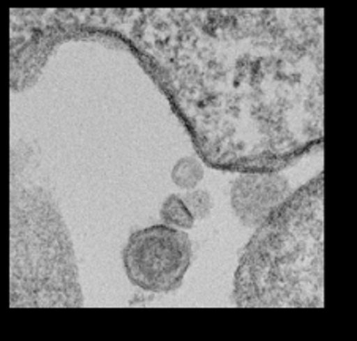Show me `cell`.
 <instances>
[{"label":"cell","instance_id":"obj_5","mask_svg":"<svg viewBox=\"0 0 357 341\" xmlns=\"http://www.w3.org/2000/svg\"><path fill=\"white\" fill-rule=\"evenodd\" d=\"M162 220L165 225L177 227V229H190L195 225V217L188 211L182 197L171 195L165 199L162 206Z\"/></svg>","mask_w":357,"mask_h":341},{"label":"cell","instance_id":"obj_3","mask_svg":"<svg viewBox=\"0 0 357 341\" xmlns=\"http://www.w3.org/2000/svg\"><path fill=\"white\" fill-rule=\"evenodd\" d=\"M192 264L188 234L168 225L136 231L123 250V266L135 286L151 292H169L182 285Z\"/></svg>","mask_w":357,"mask_h":341},{"label":"cell","instance_id":"obj_6","mask_svg":"<svg viewBox=\"0 0 357 341\" xmlns=\"http://www.w3.org/2000/svg\"><path fill=\"white\" fill-rule=\"evenodd\" d=\"M171 179L178 188L192 190L204 179V167L196 158H181L172 167Z\"/></svg>","mask_w":357,"mask_h":341},{"label":"cell","instance_id":"obj_1","mask_svg":"<svg viewBox=\"0 0 357 341\" xmlns=\"http://www.w3.org/2000/svg\"><path fill=\"white\" fill-rule=\"evenodd\" d=\"M239 307H323V174L259 226L236 275Z\"/></svg>","mask_w":357,"mask_h":341},{"label":"cell","instance_id":"obj_2","mask_svg":"<svg viewBox=\"0 0 357 341\" xmlns=\"http://www.w3.org/2000/svg\"><path fill=\"white\" fill-rule=\"evenodd\" d=\"M78 268L61 213L41 188L11 191V307H81Z\"/></svg>","mask_w":357,"mask_h":341},{"label":"cell","instance_id":"obj_4","mask_svg":"<svg viewBox=\"0 0 357 341\" xmlns=\"http://www.w3.org/2000/svg\"><path fill=\"white\" fill-rule=\"evenodd\" d=\"M289 183L277 172L241 176L231 188V206L245 226L259 227L288 199Z\"/></svg>","mask_w":357,"mask_h":341},{"label":"cell","instance_id":"obj_7","mask_svg":"<svg viewBox=\"0 0 357 341\" xmlns=\"http://www.w3.org/2000/svg\"><path fill=\"white\" fill-rule=\"evenodd\" d=\"M182 199L188 207V211L192 212L195 220H204L209 217L212 211V197L207 190L188 191V193L182 196Z\"/></svg>","mask_w":357,"mask_h":341}]
</instances>
